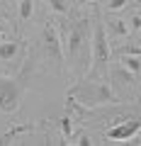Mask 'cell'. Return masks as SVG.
I'll return each instance as SVG.
<instances>
[{
    "instance_id": "6da1fadb",
    "label": "cell",
    "mask_w": 141,
    "mask_h": 146,
    "mask_svg": "<svg viewBox=\"0 0 141 146\" xmlns=\"http://www.w3.org/2000/svg\"><path fill=\"white\" fill-rule=\"evenodd\" d=\"M93 71H90V76H102L105 68H107V63H110V42H107V36H105V22L102 17H100V12H95V25H93Z\"/></svg>"
},
{
    "instance_id": "7a4b0ae2",
    "label": "cell",
    "mask_w": 141,
    "mask_h": 146,
    "mask_svg": "<svg viewBox=\"0 0 141 146\" xmlns=\"http://www.w3.org/2000/svg\"><path fill=\"white\" fill-rule=\"evenodd\" d=\"M24 90H27L24 78L0 76V112H5V115L17 112L22 98H24Z\"/></svg>"
},
{
    "instance_id": "3957f363",
    "label": "cell",
    "mask_w": 141,
    "mask_h": 146,
    "mask_svg": "<svg viewBox=\"0 0 141 146\" xmlns=\"http://www.w3.org/2000/svg\"><path fill=\"white\" fill-rule=\"evenodd\" d=\"M88 27H90V25H88V17H85V20L73 22V25L68 27V36H66L63 54H68V58H71L75 66L85 63L83 51L88 54V49H85V44H88Z\"/></svg>"
},
{
    "instance_id": "277c9868",
    "label": "cell",
    "mask_w": 141,
    "mask_h": 146,
    "mask_svg": "<svg viewBox=\"0 0 141 146\" xmlns=\"http://www.w3.org/2000/svg\"><path fill=\"white\" fill-rule=\"evenodd\" d=\"M42 36H44V54H46V58L54 61L56 66H61L63 63V42H61V34H58L56 25L46 22Z\"/></svg>"
},
{
    "instance_id": "5b68a950",
    "label": "cell",
    "mask_w": 141,
    "mask_h": 146,
    "mask_svg": "<svg viewBox=\"0 0 141 146\" xmlns=\"http://www.w3.org/2000/svg\"><path fill=\"white\" fill-rule=\"evenodd\" d=\"M141 129V119L139 117H134V119H126V122H119V124H115L112 129L105 131V136L112 141H129L136 136V131Z\"/></svg>"
},
{
    "instance_id": "8992f818",
    "label": "cell",
    "mask_w": 141,
    "mask_h": 146,
    "mask_svg": "<svg viewBox=\"0 0 141 146\" xmlns=\"http://www.w3.org/2000/svg\"><path fill=\"white\" fill-rule=\"evenodd\" d=\"M119 63H122V68H126L129 73L141 76V56H136V54H119Z\"/></svg>"
},
{
    "instance_id": "52a82bcc",
    "label": "cell",
    "mask_w": 141,
    "mask_h": 146,
    "mask_svg": "<svg viewBox=\"0 0 141 146\" xmlns=\"http://www.w3.org/2000/svg\"><path fill=\"white\" fill-rule=\"evenodd\" d=\"M17 54H20V42H15V39L0 42V61H12Z\"/></svg>"
},
{
    "instance_id": "ba28073f",
    "label": "cell",
    "mask_w": 141,
    "mask_h": 146,
    "mask_svg": "<svg viewBox=\"0 0 141 146\" xmlns=\"http://www.w3.org/2000/svg\"><path fill=\"white\" fill-rule=\"evenodd\" d=\"M110 29L115 32L117 36H126V34L131 32V29H129V25H126L124 20H112V22H110Z\"/></svg>"
},
{
    "instance_id": "9c48e42d",
    "label": "cell",
    "mask_w": 141,
    "mask_h": 146,
    "mask_svg": "<svg viewBox=\"0 0 141 146\" xmlns=\"http://www.w3.org/2000/svg\"><path fill=\"white\" fill-rule=\"evenodd\" d=\"M32 15H34V3H32V0H22L20 3V20L27 22Z\"/></svg>"
},
{
    "instance_id": "30bf717a",
    "label": "cell",
    "mask_w": 141,
    "mask_h": 146,
    "mask_svg": "<svg viewBox=\"0 0 141 146\" xmlns=\"http://www.w3.org/2000/svg\"><path fill=\"white\" fill-rule=\"evenodd\" d=\"M46 3L51 5V10L56 15H68V3L66 0H46Z\"/></svg>"
},
{
    "instance_id": "8fae6325",
    "label": "cell",
    "mask_w": 141,
    "mask_h": 146,
    "mask_svg": "<svg viewBox=\"0 0 141 146\" xmlns=\"http://www.w3.org/2000/svg\"><path fill=\"white\" fill-rule=\"evenodd\" d=\"M105 7H107L110 12H119V10L126 7V0H107V5H105Z\"/></svg>"
},
{
    "instance_id": "7c38bea8",
    "label": "cell",
    "mask_w": 141,
    "mask_h": 146,
    "mask_svg": "<svg viewBox=\"0 0 141 146\" xmlns=\"http://www.w3.org/2000/svg\"><path fill=\"white\" fill-rule=\"evenodd\" d=\"M117 78L124 80V83H136V76H134V73H129L126 68H119V71H117Z\"/></svg>"
},
{
    "instance_id": "4fadbf2b",
    "label": "cell",
    "mask_w": 141,
    "mask_h": 146,
    "mask_svg": "<svg viewBox=\"0 0 141 146\" xmlns=\"http://www.w3.org/2000/svg\"><path fill=\"white\" fill-rule=\"evenodd\" d=\"M58 127H61V134L66 136H71V119H68V117H63V119H58Z\"/></svg>"
},
{
    "instance_id": "5bb4252c",
    "label": "cell",
    "mask_w": 141,
    "mask_h": 146,
    "mask_svg": "<svg viewBox=\"0 0 141 146\" xmlns=\"http://www.w3.org/2000/svg\"><path fill=\"white\" fill-rule=\"evenodd\" d=\"M129 29H136V32L141 29V15H139V12H136V15H131V20H129Z\"/></svg>"
},
{
    "instance_id": "9a60e30c",
    "label": "cell",
    "mask_w": 141,
    "mask_h": 146,
    "mask_svg": "<svg viewBox=\"0 0 141 146\" xmlns=\"http://www.w3.org/2000/svg\"><path fill=\"white\" fill-rule=\"evenodd\" d=\"M119 54H136V56H141V49L139 46H122Z\"/></svg>"
},
{
    "instance_id": "2e32d148",
    "label": "cell",
    "mask_w": 141,
    "mask_h": 146,
    "mask_svg": "<svg viewBox=\"0 0 141 146\" xmlns=\"http://www.w3.org/2000/svg\"><path fill=\"white\" fill-rule=\"evenodd\" d=\"M78 144H80V146H90V144H93V141H90L88 136H80V141H78Z\"/></svg>"
},
{
    "instance_id": "e0dca14e",
    "label": "cell",
    "mask_w": 141,
    "mask_h": 146,
    "mask_svg": "<svg viewBox=\"0 0 141 146\" xmlns=\"http://www.w3.org/2000/svg\"><path fill=\"white\" fill-rule=\"evenodd\" d=\"M5 32H7V27H5V25H0V34H5Z\"/></svg>"
},
{
    "instance_id": "ac0fdd59",
    "label": "cell",
    "mask_w": 141,
    "mask_h": 146,
    "mask_svg": "<svg viewBox=\"0 0 141 146\" xmlns=\"http://www.w3.org/2000/svg\"><path fill=\"white\" fill-rule=\"evenodd\" d=\"M139 36H141V29H139Z\"/></svg>"
}]
</instances>
